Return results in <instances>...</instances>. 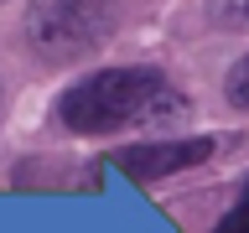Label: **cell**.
<instances>
[{
	"instance_id": "cell-4",
	"label": "cell",
	"mask_w": 249,
	"mask_h": 233,
	"mask_svg": "<svg viewBox=\"0 0 249 233\" xmlns=\"http://www.w3.org/2000/svg\"><path fill=\"white\" fill-rule=\"evenodd\" d=\"M208 21L218 31H249V0H208Z\"/></svg>"
},
{
	"instance_id": "cell-7",
	"label": "cell",
	"mask_w": 249,
	"mask_h": 233,
	"mask_svg": "<svg viewBox=\"0 0 249 233\" xmlns=\"http://www.w3.org/2000/svg\"><path fill=\"white\" fill-rule=\"evenodd\" d=\"M0 109H5V83H0Z\"/></svg>"
},
{
	"instance_id": "cell-6",
	"label": "cell",
	"mask_w": 249,
	"mask_h": 233,
	"mask_svg": "<svg viewBox=\"0 0 249 233\" xmlns=\"http://www.w3.org/2000/svg\"><path fill=\"white\" fill-rule=\"evenodd\" d=\"M218 233H249V182H244V197H239V207H233V213L218 223Z\"/></svg>"
},
{
	"instance_id": "cell-2",
	"label": "cell",
	"mask_w": 249,
	"mask_h": 233,
	"mask_svg": "<svg viewBox=\"0 0 249 233\" xmlns=\"http://www.w3.org/2000/svg\"><path fill=\"white\" fill-rule=\"evenodd\" d=\"M120 26V0H31L26 42L47 62H78L99 52Z\"/></svg>"
},
{
	"instance_id": "cell-3",
	"label": "cell",
	"mask_w": 249,
	"mask_h": 233,
	"mask_svg": "<svg viewBox=\"0 0 249 233\" xmlns=\"http://www.w3.org/2000/svg\"><path fill=\"white\" fill-rule=\"evenodd\" d=\"M218 145L208 135L197 140H156V145H130V150L114 155V171H124L130 182H161L171 171H187V166H202Z\"/></svg>"
},
{
	"instance_id": "cell-1",
	"label": "cell",
	"mask_w": 249,
	"mask_h": 233,
	"mask_svg": "<svg viewBox=\"0 0 249 233\" xmlns=\"http://www.w3.org/2000/svg\"><path fill=\"white\" fill-rule=\"evenodd\" d=\"M182 114L187 93L161 67H99L57 99V119L73 135L151 130V124H177Z\"/></svg>"
},
{
	"instance_id": "cell-5",
	"label": "cell",
	"mask_w": 249,
	"mask_h": 233,
	"mask_svg": "<svg viewBox=\"0 0 249 233\" xmlns=\"http://www.w3.org/2000/svg\"><path fill=\"white\" fill-rule=\"evenodd\" d=\"M223 99H229L233 109H249V52L229 67V78H223Z\"/></svg>"
}]
</instances>
